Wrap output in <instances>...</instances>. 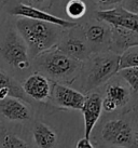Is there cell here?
<instances>
[{
  "label": "cell",
  "instance_id": "obj_1",
  "mask_svg": "<svg viewBox=\"0 0 138 148\" xmlns=\"http://www.w3.org/2000/svg\"><path fill=\"white\" fill-rule=\"evenodd\" d=\"M16 29L33 58L56 47L59 39L58 26L31 18L20 17L16 22Z\"/></svg>",
  "mask_w": 138,
  "mask_h": 148
},
{
  "label": "cell",
  "instance_id": "obj_2",
  "mask_svg": "<svg viewBox=\"0 0 138 148\" xmlns=\"http://www.w3.org/2000/svg\"><path fill=\"white\" fill-rule=\"evenodd\" d=\"M38 67L53 79H65L80 69V61L70 58L61 48L54 47L36 56Z\"/></svg>",
  "mask_w": 138,
  "mask_h": 148
},
{
  "label": "cell",
  "instance_id": "obj_3",
  "mask_svg": "<svg viewBox=\"0 0 138 148\" xmlns=\"http://www.w3.org/2000/svg\"><path fill=\"white\" fill-rule=\"evenodd\" d=\"M99 21L112 26L120 37L124 39L138 38V13H133L124 8H113L96 12Z\"/></svg>",
  "mask_w": 138,
  "mask_h": 148
},
{
  "label": "cell",
  "instance_id": "obj_4",
  "mask_svg": "<svg viewBox=\"0 0 138 148\" xmlns=\"http://www.w3.org/2000/svg\"><path fill=\"white\" fill-rule=\"evenodd\" d=\"M0 53L9 65L16 69L25 70L30 67L29 53L27 45L15 30H10L0 47Z\"/></svg>",
  "mask_w": 138,
  "mask_h": 148
},
{
  "label": "cell",
  "instance_id": "obj_5",
  "mask_svg": "<svg viewBox=\"0 0 138 148\" xmlns=\"http://www.w3.org/2000/svg\"><path fill=\"white\" fill-rule=\"evenodd\" d=\"M119 71V56L112 53L96 55L93 58L86 78V89H94L105 83Z\"/></svg>",
  "mask_w": 138,
  "mask_h": 148
},
{
  "label": "cell",
  "instance_id": "obj_6",
  "mask_svg": "<svg viewBox=\"0 0 138 148\" xmlns=\"http://www.w3.org/2000/svg\"><path fill=\"white\" fill-rule=\"evenodd\" d=\"M102 137L106 143L118 147H130L134 143L133 129L122 119L106 122L102 130Z\"/></svg>",
  "mask_w": 138,
  "mask_h": 148
},
{
  "label": "cell",
  "instance_id": "obj_7",
  "mask_svg": "<svg viewBox=\"0 0 138 148\" xmlns=\"http://www.w3.org/2000/svg\"><path fill=\"white\" fill-rule=\"evenodd\" d=\"M12 15L20 17H26V18H31V20H36V21L45 22V23H50L55 26H58L61 28H72L77 26V23L71 21H67L65 18L58 17L56 15H53L50 13L45 12L43 10H40L38 8L28 5V4L20 3L16 4L14 8L10 11Z\"/></svg>",
  "mask_w": 138,
  "mask_h": 148
},
{
  "label": "cell",
  "instance_id": "obj_8",
  "mask_svg": "<svg viewBox=\"0 0 138 148\" xmlns=\"http://www.w3.org/2000/svg\"><path fill=\"white\" fill-rule=\"evenodd\" d=\"M102 96L97 93H92L89 96H86L85 102L81 108L83 119H84V137L85 138H89L91 133L102 115Z\"/></svg>",
  "mask_w": 138,
  "mask_h": 148
},
{
  "label": "cell",
  "instance_id": "obj_9",
  "mask_svg": "<svg viewBox=\"0 0 138 148\" xmlns=\"http://www.w3.org/2000/svg\"><path fill=\"white\" fill-rule=\"evenodd\" d=\"M53 96L55 103L59 107L74 110H81L86 99V96L81 92L63 84H54Z\"/></svg>",
  "mask_w": 138,
  "mask_h": 148
},
{
  "label": "cell",
  "instance_id": "obj_10",
  "mask_svg": "<svg viewBox=\"0 0 138 148\" xmlns=\"http://www.w3.org/2000/svg\"><path fill=\"white\" fill-rule=\"evenodd\" d=\"M22 89L27 96L38 102L48 99L51 95V86L49 80L41 74L30 75L23 82Z\"/></svg>",
  "mask_w": 138,
  "mask_h": 148
},
{
  "label": "cell",
  "instance_id": "obj_11",
  "mask_svg": "<svg viewBox=\"0 0 138 148\" xmlns=\"http://www.w3.org/2000/svg\"><path fill=\"white\" fill-rule=\"evenodd\" d=\"M0 112L10 121H25L30 118L28 107L22 101L14 97L0 101Z\"/></svg>",
  "mask_w": 138,
  "mask_h": 148
},
{
  "label": "cell",
  "instance_id": "obj_12",
  "mask_svg": "<svg viewBox=\"0 0 138 148\" xmlns=\"http://www.w3.org/2000/svg\"><path fill=\"white\" fill-rule=\"evenodd\" d=\"M33 140L39 148H53L56 144L57 136L50 127L38 122L33 127Z\"/></svg>",
  "mask_w": 138,
  "mask_h": 148
},
{
  "label": "cell",
  "instance_id": "obj_13",
  "mask_svg": "<svg viewBox=\"0 0 138 148\" xmlns=\"http://www.w3.org/2000/svg\"><path fill=\"white\" fill-rule=\"evenodd\" d=\"M106 97L113 102L114 105L118 107L124 106L130 99V92L126 88H124L121 84L114 83L107 88L106 90Z\"/></svg>",
  "mask_w": 138,
  "mask_h": 148
},
{
  "label": "cell",
  "instance_id": "obj_14",
  "mask_svg": "<svg viewBox=\"0 0 138 148\" xmlns=\"http://www.w3.org/2000/svg\"><path fill=\"white\" fill-rule=\"evenodd\" d=\"M86 45L78 38H69L65 41L63 51L70 58L77 61H81L86 55Z\"/></svg>",
  "mask_w": 138,
  "mask_h": 148
},
{
  "label": "cell",
  "instance_id": "obj_15",
  "mask_svg": "<svg viewBox=\"0 0 138 148\" xmlns=\"http://www.w3.org/2000/svg\"><path fill=\"white\" fill-rule=\"evenodd\" d=\"M2 88H8L11 92V97L27 101L26 94L24 93L22 86L14 79L11 78L7 73H4L2 69H0V89H2Z\"/></svg>",
  "mask_w": 138,
  "mask_h": 148
},
{
  "label": "cell",
  "instance_id": "obj_16",
  "mask_svg": "<svg viewBox=\"0 0 138 148\" xmlns=\"http://www.w3.org/2000/svg\"><path fill=\"white\" fill-rule=\"evenodd\" d=\"M138 67V45H130L119 56V70Z\"/></svg>",
  "mask_w": 138,
  "mask_h": 148
},
{
  "label": "cell",
  "instance_id": "obj_17",
  "mask_svg": "<svg viewBox=\"0 0 138 148\" xmlns=\"http://www.w3.org/2000/svg\"><path fill=\"white\" fill-rule=\"evenodd\" d=\"M66 14L72 20H79L85 15L86 4L83 0H69L66 4Z\"/></svg>",
  "mask_w": 138,
  "mask_h": 148
},
{
  "label": "cell",
  "instance_id": "obj_18",
  "mask_svg": "<svg viewBox=\"0 0 138 148\" xmlns=\"http://www.w3.org/2000/svg\"><path fill=\"white\" fill-rule=\"evenodd\" d=\"M119 75L125 80L127 84L133 89V91H138V67H128L118 71Z\"/></svg>",
  "mask_w": 138,
  "mask_h": 148
},
{
  "label": "cell",
  "instance_id": "obj_19",
  "mask_svg": "<svg viewBox=\"0 0 138 148\" xmlns=\"http://www.w3.org/2000/svg\"><path fill=\"white\" fill-rule=\"evenodd\" d=\"M2 148H29L28 144L15 134L4 133L1 138Z\"/></svg>",
  "mask_w": 138,
  "mask_h": 148
},
{
  "label": "cell",
  "instance_id": "obj_20",
  "mask_svg": "<svg viewBox=\"0 0 138 148\" xmlns=\"http://www.w3.org/2000/svg\"><path fill=\"white\" fill-rule=\"evenodd\" d=\"M106 36V29L100 25H92L86 30V38L92 42H102Z\"/></svg>",
  "mask_w": 138,
  "mask_h": 148
},
{
  "label": "cell",
  "instance_id": "obj_21",
  "mask_svg": "<svg viewBox=\"0 0 138 148\" xmlns=\"http://www.w3.org/2000/svg\"><path fill=\"white\" fill-rule=\"evenodd\" d=\"M124 9L130 12L138 13V0H126Z\"/></svg>",
  "mask_w": 138,
  "mask_h": 148
},
{
  "label": "cell",
  "instance_id": "obj_22",
  "mask_svg": "<svg viewBox=\"0 0 138 148\" xmlns=\"http://www.w3.org/2000/svg\"><path fill=\"white\" fill-rule=\"evenodd\" d=\"M102 109L105 111H107V112H111V111H114L117 109V106L114 105L113 102H111L107 97H105V99H102Z\"/></svg>",
  "mask_w": 138,
  "mask_h": 148
},
{
  "label": "cell",
  "instance_id": "obj_23",
  "mask_svg": "<svg viewBox=\"0 0 138 148\" xmlns=\"http://www.w3.org/2000/svg\"><path fill=\"white\" fill-rule=\"evenodd\" d=\"M76 148H94V146L92 145L89 138H85V137H83V138H81V140L77 143Z\"/></svg>",
  "mask_w": 138,
  "mask_h": 148
},
{
  "label": "cell",
  "instance_id": "obj_24",
  "mask_svg": "<svg viewBox=\"0 0 138 148\" xmlns=\"http://www.w3.org/2000/svg\"><path fill=\"white\" fill-rule=\"evenodd\" d=\"M122 0H95V2H97L100 5H113V4L120 3Z\"/></svg>",
  "mask_w": 138,
  "mask_h": 148
},
{
  "label": "cell",
  "instance_id": "obj_25",
  "mask_svg": "<svg viewBox=\"0 0 138 148\" xmlns=\"http://www.w3.org/2000/svg\"><path fill=\"white\" fill-rule=\"evenodd\" d=\"M33 2H36V3H42V2H44L45 0H33Z\"/></svg>",
  "mask_w": 138,
  "mask_h": 148
}]
</instances>
